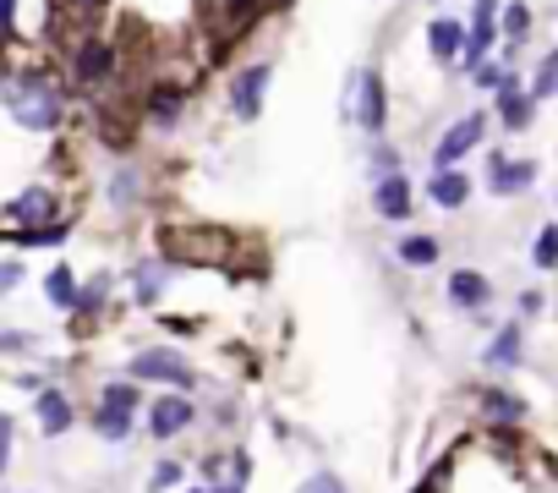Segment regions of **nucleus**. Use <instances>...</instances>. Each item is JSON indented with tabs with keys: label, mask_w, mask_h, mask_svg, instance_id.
I'll return each instance as SVG.
<instances>
[{
	"label": "nucleus",
	"mask_w": 558,
	"mask_h": 493,
	"mask_svg": "<svg viewBox=\"0 0 558 493\" xmlns=\"http://www.w3.org/2000/svg\"><path fill=\"white\" fill-rule=\"evenodd\" d=\"M7 110L17 127L28 132H45L61 121V88L45 77V72H12L7 77Z\"/></svg>",
	"instance_id": "f257e3e1"
},
{
	"label": "nucleus",
	"mask_w": 558,
	"mask_h": 493,
	"mask_svg": "<svg viewBox=\"0 0 558 493\" xmlns=\"http://www.w3.org/2000/svg\"><path fill=\"white\" fill-rule=\"evenodd\" d=\"M159 253L170 264H219L225 258V236L203 230V225H170V230H159Z\"/></svg>",
	"instance_id": "f03ea898"
},
{
	"label": "nucleus",
	"mask_w": 558,
	"mask_h": 493,
	"mask_svg": "<svg viewBox=\"0 0 558 493\" xmlns=\"http://www.w3.org/2000/svg\"><path fill=\"white\" fill-rule=\"evenodd\" d=\"M345 116L356 127H367V132L384 127V83H378L373 67H356L351 72V83H345Z\"/></svg>",
	"instance_id": "7ed1b4c3"
},
{
	"label": "nucleus",
	"mask_w": 558,
	"mask_h": 493,
	"mask_svg": "<svg viewBox=\"0 0 558 493\" xmlns=\"http://www.w3.org/2000/svg\"><path fill=\"white\" fill-rule=\"evenodd\" d=\"M482 137H487V116H482V110H476V116H460V121L438 137V148H433V170H454Z\"/></svg>",
	"instance_id": "20e7f679"
},
{
	"label": "nucleus",
	"mask_w": 558,
	"mask_h": 493,
	"mask_svg": "<svg viewBox=\"0 0 558 493\" xmlns=\"http://www.w3.org/2000/svg\"><path fill=\"white\" fill-rule=\"evenodd\" d=\"M137 378L175 384V389H192V384H197V373H192L175 351H137V357H132V384H137Z\"/></svg>",
	"instance_id": "39448f33"
},
{
	"label": "nucleus",
	"mask_w": 558,
	"mask_h": 493,
	"mask_svg": "<svg viewBox=\"0 0 558 493\" xmlns=\"http://www.w3.org/2000/svg\"><path fill=\"white\" fill-rule=\"evenodd\" d=\"M192 422H197V406H192L186 395H175V389L148 406V433H154V438H175V433H186Z\"/></svg>",
	"instance_id": "423d86ee"
},
{
	"label": "nucleus",
	"mask_w": 558,
	"mask_h": 493,
	"mask_svg": "<svg viewBox=\"0 0 558 493\" xmlns=\"http://www.w3.org/2000/svg\"><path fill=\"white\" fill-rule=\"evenodd\" d=\"M268 77H274V67H246V72L235 77V88H230V105H235V116H241V121H252V116L263 110Z\"/></svg>",
	"instance_id": "0eeeda50"
},
{
	"label": "nucleus",
	"mask_w": 558,
	"mask_h": 493,
	"mask_svg": "<svg viewBox=\"0 0 558 493\" xmlns=\"http://www.w3.org/2000/svg\"><path fill=\"white\" fill-rule=\"evenodd\" d=\"M132 422H137V406H121V400L99 395V411H94V433L99 438L121 444V438H132Z\"/></svg>",
	"instance_id": "6e6552de"
},
{
	"label": "nucleus",
	"mask_w": 558,
	"mask_h": 493,
	"mask_svg": "<svg viewBox=\"0 0 558 493\" xmlns=\"http://www.w3.org/2000/svg\"><path fill=\"white\" fill-rule=\"evenodd\" d=\"M373 203H378V214H384V219H405V214H411V181H405L400 170L378 176V187H373Z\"/></svg>",
	"instance_id": "1a4fd4ad"
},
{
	"label": "nucleus",
	"mask_w": 558,
	"mask_h": 493,
	"mask_svg": "<svg viewBox=\"0 0 558 493\" xmlns=\"http://www.w3.org/2000/svg\"><path fill=\"white\" fill-rule=\"evenodd\" d=\"M482 417L487 422H498V428H520L525 422V400L520 395H509V389H482Z\"/></svg>",
	"instance_id": "9d476101"
},
{
	"label": "nucleus",
	"mask_w": 558,
	"mask_h": 493,
	"mask_svg": "<svg viewBox=\"0 0 558 493\" xmlns=\"http://www.w3.org/2000/svg\"><path fill=\"white\" fill-rule=\"evenodd\" d=\"M34 411H39V433H50V438H61V433L72 428V400H66L61 389H39Z\"/></svg>",
	"instance_id": "9b49d317"
},
{
	"label": "nucleus",
	"mask_w": 558,
	"mask_h": 493,
	"mask_svg": "<svg viewBox=\"0 0 558 493\" xmlns=\"http://www.w3.org/2000/svg\"><path fill=\"white\" fill-rule=\"evenodd\" d=\"M449 302H454V308H487V302H493V286H487L476 269H454V275H449Z\"/></svg>",
	"instance_id": "f8f14e48"
},
{
	"label": "nucleus",
	"mask_w": 558,
	"mask_h": 493,
	"mask_svg": "<svg viewBox=\"0 0 558 493\" xmlns=\"http://www.w3.org/2000/svg\"><path fill=\"white\" fill-rule=\"evenodd\" d=\"M427 192H433L438 208H460V203L471 197V181H465L460 170H433V187H427Z\"/></svg>",
	"instance_id": "ddd939ff"
},
{
	"label": "nucleus",
	"mask_w": 558,
	"mask_h": 493,
	"mask_svg": "<svg viewBox=\"0 0 558 493\" xmlns=\"http://www.w3.org/2000/svg\"><path fill=\"white\" fill-rule=\"evenodd\" d=\"M536 181V165H514V159H493V192H525Z\"/></svg>",
	"instance_id": "4468645a"
},
{
	"label": "nucleus",
	"mask_w": 558,
	"mask_h": 493,
	"mask_svg": "<svg viewBox=\"0 0 558 493\" xmlns=\"http://www.w3.org/2000/svg\"><path fill=\"white\" fill-rule=\"evenodd\" d=\"M427 45H433V56H438V61H454V56H460V23L438 17V23L427 28Z\"/></svg>",
	"instance_id": "2eb2a0df"
},
{
	"label": "nucleus",
	"mask_w": 558,
	"mask_h": 493,
	"mask_svg": "<svg viewBox=\"0 0 558 493\" xmlns=\"http://www.w3.org/2000/svg\"><path fill=\"white\" fill-rule=\"evenodd\" d=\"M110 72V50L105 45H77V77L83 83H99Z\"/></svg>",
	"instance_id": "dca6fc26"
},
{
	"label": "nucleus",
	"mask_w": 558,
	"mask_h": 493,
	"mask_svg": "<svg viewBox=\"0 0 558 493\" xmlns=\"http://www.w3.org/2000/svg\"><path fill=\"white\" fill-rule=\"evenodd\" d=\"M498 99H504V105H498V110H504V127H514V132H520V127L531 121V110H536V105H531L536 94H514V88H504Z\"/></svg>",
	"instance_id": "f3484780"
},
{
	"label": "nucleus",
	"mask_w": 558,
	"mask_h": 493,
	"mask_svg": "<svg viewBox=\"0 0 558 493\" xmlns=\"http://www.w3.org/2000/svg\"><path fill=\"white\" fill-rule=\"evenodd\" d=\"M45 291H50L56 308H77V302H83V291L72 286V269H50V275H45Z\"/></svg>",
	"instance_id": "a211bd4d"
},
{
	"label": "nucleus",
	"mask_w": 558,
	"mask_h": 493,
	"mask_svg": "<svg viewBox=\"0 0 558 493\" xmlns=\"http://www.w3.org/2000/svg\"><path fill=\"white\" fill-rule=\"evenodd\" d=\"M400 258L416 264V269H427V264H438V241L433 236H405L400 241Z\"/></svg>",
	"instance_id": "6ab92c4d"
},
{
	"label": "nucleus",
	"mask_w": 558,
	"mask_h": 493,
	"mask_svg": "<svg viewBox=\"0 0 558 493\" xmlns=\"http://www.w3.org/2000/svg\"><path fill=\"white\" fill-rule=\"evenodd\" d=\"M110 197H116V208H132V203H143V176H137V170H116V181H110Z\"/></svg>",
	"instance_id": "aec40b11"
},
{
	"label": "nucleus",
	"mask_w": 558,
	"mask_h": 493,
	"mask_svg": "<svg viewBox=\"0 0 558 493\" xmlns=\"http://www.w3.org/2000/svg\"><path fill=\"white\" fill-rule=\"evenodd\" d=\"M45 214H50V192H45V187H28V192L12 203V219H17V225H23V219H45Z\"/></svg>",
	"instance_id": "412c9836"
},
{
	"label": "nucleus",
	"mask_w": 558,
	"mask_h": 493,
	"mask_svg": "<svg viewBox=\"0 0 558 493\" xmlns=\"http://www.w3.org/2000/svg\"><path fill=\"white\" fill-rule=\"evenodd\" d=\"M482 362H493V368H514V362H520V329H504V335L487 346Z\"/></svg>",
	"instance_id": "4be33fe9"
},
{
	"label": "nucleus",
	"mask_w": 558,
	"mask_h": 493,
	"mask_svg": "<svg viewBox=\"0 0 558 493\" xmlns=\"http://www.w3.org/2000/svg\"><path fill=\"white\" fill-rule=\"evenodd\" d=\"M23 246H56V241H66V225H23V230H12Z\"/></svg>",
	"instance_id": "5701e85b"
},
{
	"label": "nucleus",
	"mask_w": 558,
	"mask_h": 493,
	"mask_svg": "<svg viewBox=\"0 0 558 493\" xmlns=\"http://www.w3.org/2000/svg\"><path fill=\"white\" fill-rule=\"evenodd\" d=\"M159 291H165V269L159 264H143L137 269V302H154Z\"/></svg>",
	"instance_id": "b1692460"
},
{
	"label": "nucleus",
	"mask_w": 558,
	"mask_h": 493,
	"mask_svg": "<svg viewBox=\"0 0 558 493\" xmlns=\"http://www.w3.org/2000/svg\"><path fill=\"white\" fill-rule=\"evenodd\" d=\"M531 94L536 99H547V94H558V50L542 61V72H536V83H531Z\"/></svg>",
	"instance_id": "393cba45"
},
{
	"label": "nucleus",
	"mask_w": 558,
	"mask_h": 493,
	"mask_svg": "<svg viewBox=\"0 0 558 493\" xmlns=\"http://www.w3.org/2000/svg\"><path fill=\"white\" fill-rule=\"evenodd\" d=\"M504 34L509 39H525L531 34V12L525 7H504Z\"/></svg>",
	"instance_id": "a878e982"
},
{
	"label": "nucleus",
	"mask_w": 558,
	"mask_h": 493,
	"mask_svg": "<svg viewBox=\"0 0 558 493\" xmlns=\"http://www.w3.org/2000/svg\"><path fill=\"white\" fill-rule=\"evenodd\" d=\"M175 482H181V466H175V460H159V466H154V477H148V488H154V493H165V488H175Z\"/></svg>",
	"instance_id": "bb28decb"
},
{
	"label": "nucleus",
	"mask_w": 558,
	"mask_h": 493,
	"mask_svg": "<svg viewBox=\"0 0 558 493\" xmlns=\"http://www.w3.org/2000/svg\"><path fill=\"white\" fill-rule=\"evenodd\" d=\"M302 493H345V482H340L335 471H313V477L302 482Z\"/></svg>",
	"instance_id": "cd10ccee"
},
{
	"label": "nucleus",
	"mask_w": 558,
	"mask_h": 493,
	"mask_svg": "<svg viewBox=\"0 0 558 493\" xmlns=\"http://www.w3.org/2000/svg\"><path fill=\"white\" fill-rule=\"evenodd\" d=\"M536 264H542V269L558 264V230H542V236H536Z\"/></svg>",
	"instance_id": "c85d7f7f"
},
{
	"label": "nucleus",
	"mask_w": 558,
	"mask_h": 493,
	"mask_svg": "<svg viewBox=\"0 0 558 493\" xmlns=\"http://www.w3.org/2000/svg\"><path fill=\"white\" fill-rule=\"evenodd\" d=\"M105 297H110V280L99 275V280L83 291V302H77V308H83V313H99V308H105Z\"/></svg>",
	"instance_id": "c756f323"
},
{
	"label": "nucleus",
	"mask_w": 558,
	"mask_h": 493,
	"mask_svg": "<svg viewBox=\"0 0 558 493\" xmlns=\"http://www.w3.org/2000/svg\"><path fill=\"white\" fill-rule=\"evenodd\" d=\"M154 116H159V121L181 116V94H154Z\"/></svg>",
	"instance_id": "7c9ffc66"
},
{
	"label": "nucleus",
	"mask_w": 558,
	"mask_h": 493,
	"mask_svg": "<svg viewBox=\"0 0 558 493\" xmlns=\"http://www.w3.org/2000/svg\"><path fill=\"white\" fill-rule=\"evenodd\" d=\"M23 280V264H7V269H0V291H12Z\"/></svg>",
	"instance_id": "2f4dec72"
},
{
	"label": "nucleus",
	"mask_w": 558,
	"mask_h": 493,
	"mask_svg": "<svg viewBox=\"0 0 558 493\" xmlns=\"http://www.w3.org/2000/svg\"><path fill=\"white\" fill-rule=\"evenodd\" d=\"M476 83H482V88H498V83H504V72H498V67H482V72H476Z\"/></svg>",
	"instance_id": "473e14b6"
},
{
	"label": "nucleus",
	"mask_w": 558,
	"mask_h": 493,
	"mask_svg": "<svg viewBox=\"0 0 558 493\" xmlns=\"http://www.w3.org/2000/svg\"><path fill=\"white\" fill-rule=\"evenodd\" d=\"M520 313H542V291H525L520 297Z\"/></svg>",
	"instance_id": "72a5a7b5"
},
{
	"label": "nucleus",
	"mask_w": 558,
	"mask_h": 493,
	"mask_svg": "<svg viewBox=\"0 0 558 493\" xmlns=\"http://www.w3.org/2000/svg\"><path fill=\"white\" fill-rule=\"evenodd\" d=\"M56 7H61V12H72V17H77V12H88V7H94V0H56Z\"/></svg>",
	"instance_id": "f704fd0d"
},
{
	"label": "nucleus",
	"mask_w": 558,
	"mask_h": 493,
	"mask_svg": "<svg viewBox=\"0 0 558 493\" xmlns=\"http://www.w3.org/2000/svg\"><path fill=\"white\" fill-rule=\"evenodd\" d=\"M433 488H438V477H427V482H422V488H416V493H433Z\"/></svg>",
	"instance_id": "c9c22d12"
},
{
	"label": "nucleus",
	"mask_w": 558,
	"mask_h": 493,
	"mask_svg": "<svg viewBox=\"0 0 558 493\" xmlns=\"http://www.w3.org/2000/svg\"><path fill=\"white\" fill-rule=\"evenodd\" d=\"M197 493H214V488H197Z\"/></svg>",
	"instance_id": "e433bc0d"
}]
</instances>
